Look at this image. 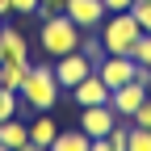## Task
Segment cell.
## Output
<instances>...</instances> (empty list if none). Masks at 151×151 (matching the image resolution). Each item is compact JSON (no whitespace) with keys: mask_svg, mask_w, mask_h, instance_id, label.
<instances>
[{"mask_svg":"<svg viewBox=\"0 0 151 151\" xmlns=\"http://www.w3.org/2000/svg\"><path fill=\"white\" fill-rule=\"evenodd\" d=\"M50 63H55V76H59V88H63V92H71V88L80 84L84 76H88V71H97V63H92V59H88L84 50L59 55V59H50Z\"/></svg>","mask_w":151,"mask_h":151,"instance_id":"4","label":"cell"},{"mask_svg":"<svg viewBox=\"0 0 151 151\" xmlns=\"http://www.w3.org/2000/svg\"><path fill=\"white\" fill-rule=\"evenodd\" d=\"M0 25H4V21H0Z\"/></svg>","mask_w":151,"mask_h":151,"instance_id":"28","label":"cell"},{"mask_svg":"<svg viewBox=\"0 0 151 151\" xmlns=\"http://www.w3.org/2000/svg\"><path fill=\"white\" fill-rule=\"evenodd\" d=\"M147 101H151V80H147Z\"/></svg>","mask_w":151,"mask_h":151,"instance_id":"26","label":"cell"},{"mask_svg":"<svg viewBox=\"0 0 151 151\" xmlns=\"http://www.w3.org/2000/svg\"><path fill=\"white\" fill-rule=\"evenodd\" d=\"M139 21L130 17V9L126 13H109L105 21L97 25V38H101V46H105V55H130V46L139 42Z\"/></svg>","mask_w":151,"mask_h":151,"instance_id":"3","label":"cell"},{"mask_svg":"<svg viewBox=\"0 0 151 151\" xmlns=\"http://www.w3.org/2000/svg\"><path fill=\"white\" fill-rule=\"evenodd\" d=\"M55 134H59V122L50 118V109H46V113H38V118L29 122V143L50 147V143H55Z\"/></svg>","mask_w":151,"mask_h":151,"instance_id":"11","label":"cell"},{"mask_svg":"<svg viewBox=\"0 0 151 151\" xmlns=\"http://www.w3.org/2000/svg\"><path fill=\"white\" fill-rule=\"evenodd\" d=\"M126 151H151V130L130 122V134H126Z\"/></svg>","mask_w":151,"mask_h":151,"instance_id":"16","label":"cell"},{"mask_svg":"<svg viewBox=\"0 0 151 151\" xmlns=\"http://www.w3.org/2000/svg\"><path fill=\"white\" fill-rule=\"evenodd\" d=\"M9 13H13V0H0V21H4Z\"/></svg>","mask_w":151,"mask_h":151,"instance_id":"24","label":"cell"},{"mask_svg":"<svg viewBox=\"0 0 151 151\" xmlns=\"http://www.w3.org/2000/svg\"><path fill=\"white\" fill-rule=\"evenodd\" d=\"M67 9V0H38V17H42V21H46V17H59Z\"/></svg>","mask_w":151,"mask_h":151,"instance_id":"19","label":"cell"},{"mask_svg":"<svg viewBox=\"0 0 151 151\" xmlns=\"http://www.w3.org/2000/svg\"><path fill=\"white\" fill-rule=\"evenodd\" d=\"M67 17L80 29H97L105 17H109V9H105V0H67V9H63Z\"/></svg>","mask_w":151,"mask_h":151,"instance_id":"9","label":"cell"},{"mask_svg":"<svg viewBox=\"0 0 151 151\" xmlns=\"http://www.w3.org/2000/svg\"><path fill=\"white\" fill-rule=\"evenodd\" d=\"M17 109H21V92H13V88H0V122L17 118Z\"/></svg>","mask_w":151,"mask_h":151,"instance_id":"15","label":"cell"},{"mask_svg":"<svg viewBox=\"0 0 151 151\" xmlns=\"http://www.w3.org/2000/svg\"><path fill=\"white\" fill-rule=\"evenodd\" d=\"M130 17L139 21L143 34H151V0H134V4H130Z\"/></svg>","mask_w":151,"mask_h":151,"instance_id":"18","label":"cell"},{"mask_svg":"<svg viewBox=\"0 0 151 151\" xmlns=\"http://www.w3.org/2000/svg\"><path fill=\"white\" fill-rule=\"evenodd\" d=\"M80 38H84V29L76 25L67 13H59V17H46V21H42V29H38V42H42L46 59H59V55L80 50Z\"/></svg>","mask_w":151,"mask_h":151,"instance_id":"2","label":"cell"},{"mask_svg":"<svg viewBox=\"0 0 151 151\" xmlns=\"http://www.w3.org/2000/svg\"><path fill=\"white\" fill-rule=\"evenodd\" d=\"M143 101H147V84H143V80H130V84H122V88L109 92V105H113L118 118H134V109H139Z\"/></svg>","mask_w":151,"mask_h":151,"instance_id":"7","label":"cell"},{"mask_svg":"<svg viewBox=\"0 0 151 151\" xmlns=\"http://www.w3.org/2000/svg\"><path fill=\"white\" fill-rule=\"evenodd\" d=\"M113 126H118L113 105H84V109H80V130H84L88 139H105Z\"/></svg>","mask_w":151,"mask_h":151,"instance_id":"6","label":"cell"},{"mask_svg":"<svg viewBox=\"0 0 151 151\" xmlns=\"http://www.w3.org/2000/svg\"><path fill=\"white\" fill-rule=\"evenodd\" d=\"M130 4H134V0H105V9H109V13H126Z\"/></svg>","mask_w":151,"mask_h":151,"instance_id":"22","label":"cell"},{"mask_svg":"<svg viewBox=\"0 0 151 151\" xmlns=\"http://www.w3.org/2000/svg\"><path fill=\"white\" fill-rule=\"evenodd\" d=\"M88 151H118V147H113L109 139H92V147H88Z\"/></svg>","mask_w":151,"mask_h":151,"instance_id":"23","label":"cell"},{"mask_svg":"<svg viewBox=\"0 0 151 151\" xmlns=\"http://www.w3.org/2000/svg\"><path fill=\"white\" fill-rule=\"evenodd\" d=\"M59 76H55V63H29L25 71V84H21V101L34 109V113H46L59 105Z\"/></svg>","mask_w":151,"mask_h":151,"instance_id":"1","label":"cell"},{"mask_svg":"<svg viewBox=\"0 0 151 151\" xmlns=\"http://www.w3.org/2000/svg\"><path fill=\"white\" fill-rule=\"evenodd\" d=\"M71 101L80 105V109H84V105H109V84L101 80L97 71H88L84 80L71 88Z\"/></svg>","mask_w":151,"mask_h":151,"instance_id":"10","label":"cell"},{"mask_svg":"<svg viewBox=\"0 0 151 151\" xmlns=\"http://www.w3.org/2000/svg\"><path fill=\"white\" fill-rule=\"evenodd\" d=\"M25 71H29V67H21V63H0V88L21 92V84H25Z\"/></svg>","mask_w":151,"mask_h":151,"instance_id":"14","label":"cell"},{"mask_svg":"<svg viewBox=\"0 0 151 151\" xmlns=\"http://www.w3.org/2000/svg\"><path fill=\"white\" fill-rule=\"evenodd\" d=\"M13 13H25V17L38 13V0H13Z\"/></svg>","mask_w":151,"mask_h":151,"instance_id":"21","label":"cell"},{"mask_svg":"<svg viewBox=\"0 0 151 151\" xmlns=\"http://www.w3.org/2000/svg\"><path fill=\"white\" fill-rule=\"evenodd\" d=\"M88 147H92V139L84 134L80 126H76V130H59L55 143H50V151H88Z\"/></svg>","mask_w":151,"mask_h":151,"instance_id":"13","label":"cell"},{"mask_svg":"<svg viewBox=\"0 0 151 151\" xmlns=\"http://www.w3.org/2000/svg\"><path fill=\"white\" fill-rule=\"evenodd\" d=\"M17 151H50V147H38V143H25V147H17Z\"/></svg>","mask_w":151,"mask_h":151,"instance_id":"25","label":"cell"},{"mask_svg":"<svg viewBox=\"0 0 151 151\" xmlns=\"http://www.w3.org/2000/svg\"><path fill=\"white\" fill-rule=\"evenodd\" d=\"M0 151H9V147H4V143H0Z\"/></svg>","mask_w":151,"mask_h":151,"instance_id":"27","label":"cell"},{"mask_svg":"<svg viewBox=\"0 0 151 151\" xmlns=\"http://www.w3.org/2000/svg\"><path fill=\"white\" fill-rule=\"evenodd\" d=\"M130 59L139 67H151V34H139V42L130 46Z\"/></svg>","mask_w":151,"mask_h":151,"instance_id":"17","label":"cell"},{"mask_svg":"<svg viewBox=\"0 0 151 151\" xmlns=\"http://www.w3.org/2000/svg\"><path fill=\"white\" fill-rule=\"evenodd\" d=\"M0 143H4L9 151L25 147V143H29V126H25L21 118H9V122H0Z\"/></svg>","mask_w":151,"mask_h":151,"instance_id":"12","label":"cell"},{"mask_svg":"<svg viewBox=\"0 0 151 151\" xmlns=\"http://www.w3.org/2000/svg\"><path fill=\"white\" fill-rule=\"evenodd\" d=\"M97 76L109 84V92L113 88H122V84H130V80H139V63L130 59V55H105V59L97 63Z\"/></svg>","mask_w":151,"mask_h":151,"instance_id":"5","label":"cell"},{"mask_svg":"<svg viewBox=\"0 0 151 151\" xmlns=\"http://www.w3.org/2000/svg\"><path fill=\"white\" fill-rule=\"evenodd\" d=\"M0 63H21L29 67V46H25V34L13 29V25H0Z\"/></svg>","mask_w":151,"mask_h":151,"instance_id":"8","label":"cell"},{"mask_svg":"<svg viewBox=\"0 0 151 151\" xmlns=\"http://www.w3.org/2000/svg\"><path fill=\"white\" fill-rule=\"evenodd\" d=\"M134 126H143V130H151V101H143L139 109H134V118H130Z\"/></svg>","mask_w":151,"mask_h":151,"instance_id":"20","label":"cell"}]
</instances>
